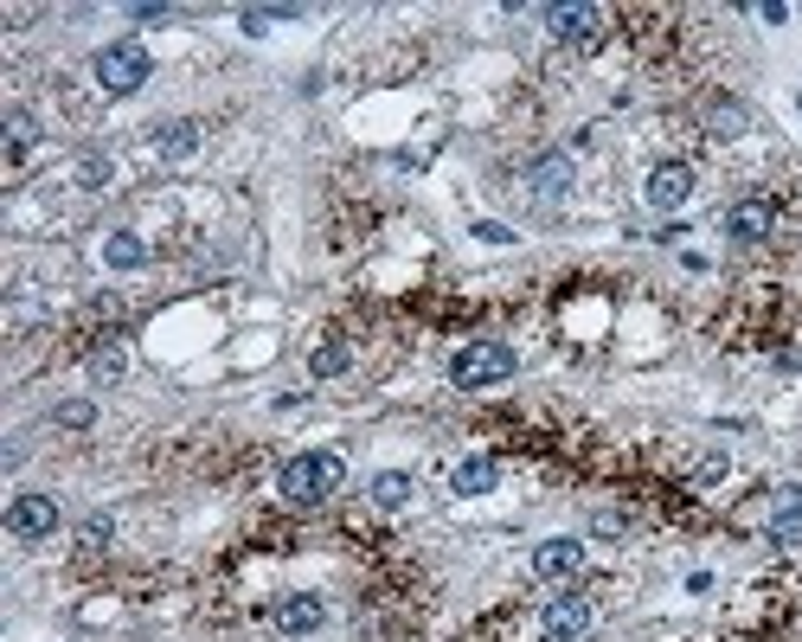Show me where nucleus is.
I'll use <instances>...</instances> for the list:
<instances>
[{
  "label": "nucleus",
  "mask_w": 802,
  "mask_h": 642,
  "mask_svg": "<svg viewBox=\"0 0 802 642\" xmlns=\"http://www.w3.org/2000/svg\"><path fill=\"white\" fill-rule=\"evenodd\" d=\"M340 482H347V463H340V450H302V456H289L283 476H277L283 501H295V507H315V501H328Z\"/></svg>",
  "instance_id": "1"
},
{
  "label": "nucleus",
  "mask_w": 802,
  "mask_h": 642,
  "mask_svg": "<svg viewBox=\"0 0 802 642\" xmlns=\"http://www.w3.org/2000/svg\"><path fill=\"white\" fill-rule=\"evenodd\" d=\"M450 380H456L463 393L508 386V380H514V347H508V341H469L456 360H450Z\"/></svg>",
  "instance_id": "2"
},
{
  "label": "nucleus",
  "mask_w": 802,
  "mask_h": 642,
  "mask_svg": "<svg viewBox=\"0 0 802 642\" xmlns=\"http://www.w3.org/2000/svg\"><path fill=\"white\" fill-rule=\"evenodd\" d=\"M148 46H136V39H116V46H103L96 51V84L109 91V97H136L148 84Z\"/></svg>",
  "instance_id": "3"
},
{
  "label": "nucleus",
  "mask_w": 802,
  "mask_h": 642,
  "mask_svg": "<svg viewBox=\"0 0 802 642\" xmlns=\"http://www.w3.org/2000/svg\"><path fill=\"white\" fill-rule=\"evenodd\" d=\"M7 534L13 540H51L58 534V501L51 494H13L7 501Z\"/></svg>",
  "instance_id": "4"
},
{
  "label": "nucleus",
  "mask_w": 802,
  "mask_h": 642,
  "mask_svg": "<svg viewBox=\"0 0 802 642\" xmlns=\"http://www.w3.org/2000/svg\"><path fill=\"white\" fill-rule=\"evenodd\" d=\"M520 180H526V199H533V206H559V199L571 194V154H559V149L533 154Z\"/></svg>",
  "instance_id": "5"
},
{
  "label": "nucleus",
  "mask_w": 802,
  "mask_h": 642,
  "mask_svg": "<svg viewBox=\"0 0 802 642\" xmlns=\"http://www.w3.org/2000/svg\"><path fill=\"white\" fill-rule=\"evenodd\" d=\"M539 630H546V642H578L584 630H591V597L578 592H559L553 604H546V617H539Z\"/></svg>",
  "instance_id": "6"
},
{
  "label": "nucleus",
  "mask_w": 802,
  "mask_h": 642,
  "mask_svg": "<svg viewBox=\"0 0 802 642\" xmlns=\"http://www.w3.org/2000/svg\"><path fill=\"white\" fill-rule=\"evenodd\" d=\"M546 26L559 46H597L604 39V13L597 7H546Z\"/></svg>",
  "instance_id": "7"
},
{
  "label": "nucleus",
  "mask_w": 802,
  "mask_h": 642,
  "mask_svg": "<svg viewBox=\"0 0 802 642\" xmlns=\"http://www.w3.org/2000/svg\"><path fill=\"white\" fill-rule=\"evenodd\" d=\"M687 194H694V167H687V161H661L655 174H649V187H642V199H649L655 212L687 206Z\"/></svg>",
  "instance_id": "8"
},
{
  "label": "nucleus",
  "mask_w": 802,
  "mask_h": 642,
  "mask_svg": "<svg viewBox=\"0 0 802 642\" xmlns=\"http://www.w3.org/2000/svg\"><path fill=\"white\" fill-rule=\"evenodd\" d=\"M725 232H732L739 245H764V238L777 232V206H770V199H739V206L725 212Z\"/></svg>",
  "instance_id": "9"
},
{
  "label": "nucleus",
  "mask_w": 802,
  "mask_h": 642,
  "mask_svg": "<svg viewBox=\"0 0 802 642\" xmlns=\"http://www.w3.org/2000/svg\"><path fill=\"white\" fill-rule=\"evenodd\" d=\"M322 617H328V610H322V597H315V592H289L283 604L270 610V623H277L283 637H315V630H322Z\"/></svg>",
  "instance_id": "10"
},
{
  "label": "nucleus",
  "mask_w": 802,
  "mask_h": 642,
  "mask_svg": "<svg viewBox=\"0 0 802 642\" xmlns=\"http://www.w3.org/2000/svg\"><path fill=\"white\" fill-rule=\"evenodd\" d=\"M578 565H584V540H566V534H559V540L533 546V572H539V579H571Z\"/></svg>",
  "instance_id": "11"
},
{
  "label": "nucleus",
  "mask_w": 802,
  "mask_h": 642,
  "mask_svg": "<svg viewBox=\"0 0 802 642\" xmlns=\"http://www.w3.org/2000/svg\"><path fill=\"white\" fill-rule=\"evenodd\" d=\"M450 482H456V494H488L501 482V463H495V456H469V463H456Z\"/></svg>",
  "instance_id": "12"
},
{
  "label": "nucleus",
  "mask_w": 802,
  "mask_h": 642,
  "mask_svg": "<svg viewBox=\"0 0 802 642\" xmlns=\"http://www.w3.org/2000/svg\"><path fill=\"white\" fill-rule=\"evenodd\" d=\"M770 540H777V546H802V489H783V507L770 514Z\"/></svg>",
  "instance_id": "13"
},
{
  "label": "nucleus",
  "mask_w": 802,
  "mask_h": 642,
  "mask_svg": "<svg viewBox=\"0 0 802 642\" xmlns=\"http://www.w3.org/2000/svg\"><path fill=\"white\" fill-rule=\"evenodd\" d=\"M411 489H418V482H411L405 469H379L367 494H373V507H385V514H392V507H405V501H411Z\"/></svg>",
  "instance_id": "14"
},
{
  "label": "nucleus",
  "mask_w": 802,
  "mask_h": 642,
  "mask_svg": "<svg viewBox=\"0 0 802 642\" xmlns=\"http://www.w3.org/2000/svg\"><path fill=\"white\" fill-rule=\"evenodd\" d=\"M745 122H752V109L732 103V97H719L707 109V136H719V142H725V136H745Z\"/></svg>",
  "instance_id": "15"
},
{
  "label": "nucleus",
  "mask_w": 802,
  "mask_h": 642,
  "mask_svg": "<svg viewBox=\"0 0 802 642\" xmlns=\"http://www.w3.org/2000/svg\"><path fill=\"white\" fill-rule=\"evenodd\" d=\"M154 149L167 154V161H187V154L199 149V129H193V122H161V129H154Z\"/></svg>",
  "instance_id": "16"
},
{
  "label": "nucleus",
  "mask_w": 802,
  "mask_h": 642,
  "mask_svg": "<svg viewBox=\"0 0 802 642\" xmlns=\"http://www.w3.org/2000/svg\"><path fill=\"white\" fill-rule=\"evenodd\" d=\"M347 366H353V347L340 341V335L309 353V373H315V380H334V373H347Z\"/></svg>",
  "instance_id": "17"
},
{
  "label": "nucleus",
  "mask_w": 802,
  "mask_h": 642,
  "mask_svg": "<svg viewBox=\"0 0 802 642\" xmlns=\"http://www.w3.org/2000/svg\"><path fill=\"white\" fill-rule=\"evenodd\" d=\"M0 122H7V149H13V154H26L33 142H39V116H33V109H20V103H13Z\"/></svg>",
  "instance_id": "18"
},
{
  "label": "nucleus",
  "mask_w": 802,
  "mask_h": 642,
  "mask_svg": "<svg viewBox=\"0 0 802 642\" xmlns=\"http://www.w3.org/2000/svg\"><path fill=\"white\" fill-rule=\"evenodd\" d=\"M142 257H148V245L136 238V232H116V238L103 245V264H109V270H136Z\"/></svg>",
  "instance_id": "19"
},
{
  "label": "nucleus",
  "mask_w": 802,
  "mask_h": 642,
  "mask_svg": "<svg viewBox=\"0 0 802 642\" xmlns=\"http://www.w3.org/2000/svg\"><path fill=\"white\" fill-rule=\"evenodd\" d=\"M123 373H129V360H123V347H96V353H91V380H96V386H116Z\"/></svg>",
  "instance_id": "20"
},
{
  "label": "nucleus",
  "mask_w": 802,
  "mask_h": 642,
  "mask_svg": "<svg viewBox=\"0 0 802 642\" xmlns=\"http://www.w3.org/2000/svg\"><path fill=\"white\" fill-rule=\"evenodd\" d=\"M51 418H58L65 431H91V424H96V405H91V398H65Z\"/></svg>",
  "instance_id": "21"
},
{
  "label": "nucleus",
  "mask_w": 802,
  "mask_h": 642,
  "mask_svg": "<svg viewBox=\"0 0 802 642\" xmlns=\"http://www.w3.org/2000/svg\"><path fill=\"white\" fill-rule=\"evenodd\" d=\"M78 187H109V161H103V154H84V161H78Z\"/></svg>",
  "instance_id": "22"
},
{
  "label": "nucleus",
  "mask_w": 802,
  "mask_h": 642,
  "mask_svg": "<svg viewBox=\"0 0 802 642\" xmlns=\"http://www.w3.org/2000/svg\"><path fill=\"white\" fill-rule=\"evenodd\" d=\"M475 238H481V245H514V232H508L501 219H475Z\"/></svg>",
  "instance_id": "23"
},
{
  "label": "nucleus",
  "mask_w": 802,
  "mask_h": 642,
  "mask_svg": "<svg viewBox=\"0 0 802 642\" xmlns=\"http://www.w3.org/2000/svg\"><path fill=\"white\" fill-rule=\"evenodd\" d=\"M109 534H116L109 514H91V521H84V546H109Z\"/></svg>",
  "instance_id": "24"
}]
</instances>
